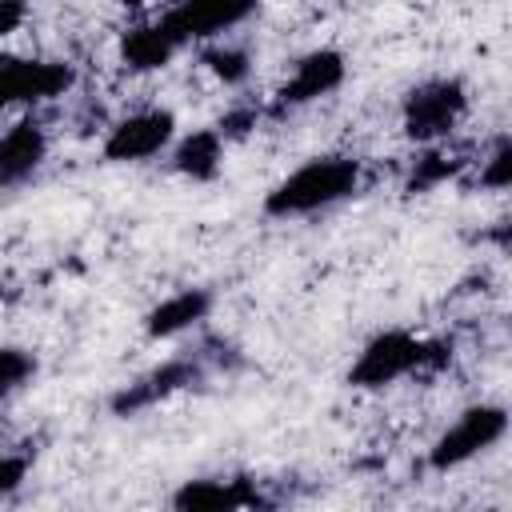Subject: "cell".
<instances>
[{
    "label": "cell",
    "mask_w": 512,
    "mask_h": 512,
    "mask_svg": "<svg viewBox=\"0 0 512 512\" xmlns=\"http://www.w3.org/2000/svg\"><path fill=\"white\" fill-rule=\"evenodd\" d=\"M452 340L448 336H416L412 328H380L364 340L348 368V388L380 392L408 376H432L452 364Z\"/></svg>",
    "instance_id": "6da1fadb"
},
{
    "label": "cell",
    "mask_w": 512,
    "mask_h": 512,
    "mask_svg": "<svg viewBox=\"0 0 512 512\" xmlns=\"http://www.w3.org/2000/svg\"><path fill=\"white\" fill-rule=\"evenodd\" d=\"M360 184H364V164L356 156H344V152L312 156L264 192V216H272V220L316 216V212H328V208L352 200L360 192Z\"/></svg>",
    "instance_id": "7a4b0ae2"
},
{
    "label": "cell",
    "mask_w": 512,
    "mask_h": 512,
    "mask_svg": "<svg viewBox=\"0 0 512 512\" xmlns=\"http://www.w3.org/2000/svg\"><path fill=\"white\" fill-rule=\"evenodd\" d=\"M468 108H472V96L460 76H428L404 92L400 128L412 144H436L464 124Z\"/></svg>",
    "instance_id": "3957f363"
},
{
    "label": "cell",
    "mask_w": 512,
    "mask_h": 512,
    "mask_svg": "<svg viewBox=\"0 0 512 512\" xmlns=\"http://www.w3.org/2000/svg\"><path fill=\"white\" fill-rule=\"evenodd\" d=\"M508 436V408L504 404H492V400H480V404H468L428 448V468L432 472H456L464 468L468 460L484 456L488 448H496L500 440Z\"/></svg>",
    "instance_id": "277c9868"
},
{
    "label": "cell",
    "mask_w": 512,
    "mask_h": 512,
    "mask_svg": "<svg viewBox=\"0 0 512 512\" xmlns=\"http://www.w3.org/2000/svg\"><path fill=\"white\" fill-rule=\"evenodd\" d=\"M76 88V68L68 60L44 56H0V112L8 108H36L60 100Z\"/></svg>",
    "instance_id": "5b68a950"
},
{
    "label": "cell",
    "mask_w": 512,
    "mask_h": 512,
    "mask_svg": "<svg viewBox=\"0 0 512 512\" xmlns=\"http://www.w3.org/2000/svg\"><path fill=\"white\" fill-rule=\"evenodd\" d=\"M344 80H348L344 52L340 48H312V52H304L292 64V72L284 76V84L272 92V100L264 104V116L284 120V116H292V112H300V108L332 96Z\"/></svg>",
    "instance_id": "8992f818"
},
{
    "label": "cell",
    "mask_w": 512,
    "mask_h": 512,
    "mask_svg": "<svg viewBox=\"0 0 512 512\" xmlns=\"http://www.w3.org/2000/svg\"><path fill=\"white\" fill-rule=\"evenodd\" d=\"M172 140H176V112L148 104V108H136V112L112 120L100 152L108 164H144V160L164 156L172 148Z\"/></svg>",
    "instance_id": "52a82bcc"
},
{
    "label": "cell",
    "mask_w": 512,
    "mask_h": 512,
    "mask_svg": "<svg viewBox=\"0 0 512 512\" xmlns=\"http://www.w3.org/2000/svg\"><path fill=\"white\" fill-rule=\"evenodd\" d=\"M204 376H208L204 352L172 356V360H164V364L140 372L136 380L120 384V388L112 392L108 408H112L116 416H140V412H148V408H156V404H164V400H172V396H180V392L204 384Z\"/></svg>",
    "instance_id": "ba28073f"
},
{
    "label": "cell",
    "mask_w": 512,
    "mask_h": 512,
    "mask_svg": "<svg viewBox=\"0 0 512 512\" xmlns=\"http://www.w3.org/2000/svg\"><path fill=\"white\" fill-rule=\"evenodd\" d=\"M260 0H176L160 12V24L172 32L180 48L220 40L224 32L248 24L256 16Z\"/></svg>",
    "instance_id": "9c48e42d"
},
{
    "label": "cell",
    "mask_w": 512,
    "mask_h": 512,
    "mask_svg": "<svg viewBox=\"0 0 512 512\" xmlns=\"http://www.w3.org/2000/svg\"><path fill=\"white\" fill-rule=\"evenodd\" d=\"M168 500L180 512H248V508H272L276 504L264 492V484L256 476H244V472L180 480V488Z\"/></svg>",
    "instance_id": "30bf717a"
},
{
    "label": "cell",
    "mask_w": 512,
    "mask_h": 512,
    "mask_svg": "<svg viewBox=\"0 0 512 512\" xmlns=\"http://www.w3.org/2000/svg\"><path fill=\"white\" fill-rule=\"evenodd\" d=\"M48 160V132L36 116H20L0 132V188H16L40 172Z\"/></svg>",
    "instance_id": "8fae6325"
},
{
    "label": "cell",
    "mask_w": 512,
    "mask_h": 512,
    "mask_svg": "<svg viewBox=\"0 0 512 512\" xmlns=\"http://www.w3.org/2000/svg\"><path fill=\"white\" fill-rule=\"evenodd\" d=\"M224 152H228V140L220 136V128H192L184 136L172 140L168 148V164L176 176L192 180V184H212L220 172H224Z\"/></svg>",
    "instance_id": "7c38bea8"
},
{
    "label": "cell",
    "mask_w": 512,
    "mask_h": 512,
    "mask_svg": "<svg viewBox=\"0 0 512 512\" xmlns=\"http://www.w3.org/2000/svg\"><path fill=\"white\" fill-rule=\"evenodd\" d=\"M208 312H212L208 288H176L144 312V336L148 340H172V336L196 328L200 320H208Z\"/></svg>",
    "instance_id": "4fadbf2b"
},
{
    "label": "cell",
    "mask_w": 512,
    "mask_h": 512,
    "mask_svg": "<svg viewBox=\"0 0 512 512\" xmlns=\"http://www.w3.org/2000/svg\"><path fill=\"white\" fill-rule=\"evenodd\" d=\"M472 168V156L448 140H436V144H420V152L412 156L408 172H404V192L408 196H424V192H436L444 188L448 180L464 176Z\"/></svg>",
    "instance_id": "5bb4252c"
},
{
    "label": "cell",
    "mask_w": 512,
    "mask_h": 512,
    "mask_svg": "<svg viewBox=\"0 0 512 512\" xmlns=\"http://www.w3.org/2000/svg\"><path fill=\"white\" fill-rule=\"evenodd\" d=\"M180 44L172 40V32L156 20H140V24H128L120 32V64L128 72H160L176 60Z\"/></svg>",
    "instance_id": "9a60e30c"
},
{
    "label": "cell",
    "mask_w": 512,
    "mask_h": 512,
    "mask_svg": "<svg viewBox=\"0 0 512 512\" xmlns=\"http://www.w3.org/2000/svg\"><path fill=\"white\" fill-rule=\"evenodd\" d=\"M200 64L212 80H220L224 88H240L252 76V52L244 44H228V40H212L200 52Z\"/></svg>",
    "instance_id": "2e32d148"
},
{
    "label": "cell",
    "mask_w": 512,
    "mask_h": 512,
    "mask_svg": "<svg viewBox=\"0 0 512 512\" xmlns=\"http://www.w3.org/2000/svg\"><path fill=\"white\" fill-rule=\"evenodd\" d=\"M40 372V360L24 344H0V400H12L24 392Z\"/></svg>",
    "instance_id": "e0dca14e"
},
{
    "label": "cell",
    "mask_w": 512,
    "mask_h": 512,
    "mask_svg": "<svg viewBox=\"0 0 512 512\" xmlns=\"http://www.w3.org/2000/svg\"><path fill=\"white\" fill-rule=\"evenodd\" d=\"M476 176H480V188H488V192H504L512 184V140L504 132L480 156V172Z\"/></svg>",
    "instance_id": "ac0fdd59"
},
{
    "label": "cell",
    "mask_w": 512,
    "mask_h": 512,
    "mask_svg": "<svg viewBox=\"0 0 512 512\" xmlns=\"http://www.w3.org/2000/svg\"><path fill=\"white\" fill-rule=\"evenodd\" d=\"M264 120V108L260 104H232L224 116H220V136L232 144V140H244V136H252V128Z\"/></svg>",
    "instance_id": "d6986e66"
},
{
    "label": "cell",
    "mask_w": 512,
    "mask_h": 512,
    "mask_svg": "<svg viewBox=\"0 0 512 512\" xmlns=\"http://www.w3.org/2000/svg\"><path fill=\"white\" fill-rule=\"evenodd\" d=\"M32 456L28 452H0V500H8L28 480Z\"/></svg>",
    "instance_id": "ffe728a7"
},
{
    "label": "cell",
    "mask_w": 512,
    "mask_h": 512,
    "mask_svg": "<svg viewBox=\"0 0 512 512\" xmlns=\"http://www.w3.org/2000/svg\"><path fill=\"white\" fill-rule=\"evenodd\" d=\"M28 20V0H0V40L20 32Z\"/></svg>",
    "instance_id": "44dd1931"
}]
</instances>
